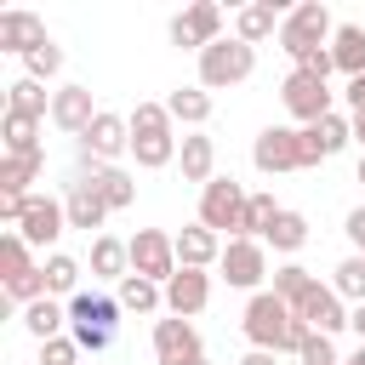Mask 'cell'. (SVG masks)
Returning a JSON list of instances; mask_svg holds the SVG:
<instances>
[{
	"instance_id": "cell-1",
	"label": "cell",
	"mask_w": 365,
	"mask_h": 365,
	"mask_svg": "<svg viewBox=\"0 0 365 365\" xmlns=\"http://www.w3.org/2000/svg\"><path fill=\"white\" fill-rule=\"evenodd\" d=\"M125 120H131V154H137L143 171H160V165H171V160L182 154L177 137H171V114H165V103H137Z\"/></svg>"
},
{
	"instance_id": "cell-2",
	"label": "cell",
	"mask_w": 365,
	"mask_h": 365,
	"mask_svg": "<svg viewBox=\"0 0 365 365\" xmlns=\"http://www.w3.org/2000/svg\"><path fill=\"white\" fill-rule=\"evenodd\" d=\"M251 68H257V46H245V40H217L200 51V86L205 91H228V86L251 80Z\"/></svg>"
},
{
	"instance_id": "cell-3",
	"label": "cell",
	"mask_w": 365,
	"mask_h": 365,
	"mask_svg": "<svg viewBox=\"0 0 365 365\" xmlns=\"http://www.w3.org/2000/svg\"><path fill=\"white\" fill-rule=\"evenodd\" d=\"M291 325H297V314H291V302H279L274 291H257V297L245 302V336H251V348L285 354V336H291Z\"/></svg>"
},
{
	"instance_id": "cell-4",
	"label": "cell",
	"mask_w": 365,
	"mask_h": 365,
	"mask_svg": "<svg viewBox=\"0 0 365 365\" xmlns=\"http://www.w3.org/2000/svg\"><path fill=\"white\" fill-rule=\"evenodd\" d=\"M331 34H336V29H331V11H325L319 0H302V6L285 11V23H279V46L291 51V63H302L308 51H319Z\"/></svg>"
},
{
	"instance_id": "cell-5",
	"label": "cell",
	"mask_w": 365,
	"mask_h": 365,
	"mask_svg": "<svg viewBox=\"0 0 365 365\" xmlns=\"http://www.w3.org/2000/svg\"><path fill=\"white\" fill-rule=\"evenodd\" d=\"M245 200H251V194H245L234 177H211V182L200 188V222H205L211 234H222V228H228V234L240 240V222H245Z\"/></svg>"
},
{
	"instance_id": "cell-6",
	"label": "cell",
	"mask_w": 365,
	"mask_h": 365,
	"mask_svg": "<svg viewBox=\"0 0 365 365\" xmlns=\"http://www.w3.org/2000/svg\"><path fill=\"white\" fill-rule=\"evenodd\" d=\"M279 97H285V114L302 120V125H319L325 114H336V108H331V86H325L319 74H308V68H291L285 86H279Z\"/></svg>"
},
{
	"instance_id": "cell-7",
	"label": "cell",
	"mask_w": 365,
	"mask_h": 365,
	"mask_svg": "<svg viewBox=\"0 0 365 365\" xmlns=\"http://www.w3.org/2000/svg\"><path fill=\"white\" fill-rule=\"evenodd\" d=\"M125 148H131V120H120V114L103 108L91 120V131L80 137V165H114Z\"/></svg>"
},
{
	"instance_id": "cell-8",
	"label": "cell",
	"mask_w": 365,
	"mask_h": 365,
	"mask_svg": "<svg viewBox=\"0 0 365 365\" xmlns=\"http://www.w3.org/2000/svg\"><path fill=\"white\" fill-rule=\"evenodd\" d=\"M131 274L165 285V279L177 274V240L160 234V228H137V240H131Z\"/></svg>"
},
{
	"instance_id": "cell-9",
	"label": "cell",
	"mask_w": 365,
	"mask_h": 365,
	"mask_svg": "<svg viewBox=\"0 0 365 365\" xmlns=\"http://www.w3.org/2000/svg\"><path fill=\"white\" fill-rule=\"evenodd\" d=\"M251 160H257V171H302V131H291V125H268V131H257V143H251Z\"/></svg>"
},
{
	"instance_id": "cell-10",
	"label": "cell",
	"mask_w": 365,
	"mask_h": 365,
	"mask_svg": "<svg viewBox=\"0 0 365 365\" xmlns=\"http://www.w3.org/2000/svg\"><path fill=\"white\" fill-rule=\"evenodd\" d=\"M217 40H222V6H217V0H194L182 17H171V46L205 51V46H217Z\"/></svg>"
},
{
	"instance_id": "cell-11",
	"label": "cell",
	"mask_w": 365,
	"mask_h": 365,
	"mask_svg": "<svg viewBox=\"0 0 365 365\" xmlns=\"http://www.w3.org/2000/svg\"><path fill=\"white\" fill-rule=\"evenodd\" d=\"M217 268H222V279H228V285L257 291V285H262V274H268V251H262V240H228Z\"/></svg>"
},
{
	"instance_id": "cell-12",
	"label": "cell",
	"mask_w": 365,
	"mask_h": 365,
	"mask_svg": "<svg viewBox=\"0 0 365 365\" xmlns=\"http://www.w3.org/2000/svg\"><path fill=\"white\" fill-rule=\"evenodd\" d=\"M154 359L160 365H194V359H205V348H200V331L188 325V319H154Z\"/></svg>"
},
{
	"instance_id": "cell-13",
	"label": "cell",
	"mask_w": 365,
	"mask_h": 365,
	"mask_svg": "<svg viewBox=\"0 0 365 365\" xmlns=\"http://www.w3.org/2000/svg\"><path fill=\"white\" fill-rule=\"evenodd\" d=\"M63 228H68V211H63V200H51V194H29V211H23L17 234H23L29 245H51Z\"/></svg>"
},
{
	"instance_id": "cell-14",
	"label": "cell",
	"mask_w": 365,
	"mask_h": 365,
	"mask_svg": "<svg viewBox=\"0 0 365 365\" xmlns=\"http://www.w3.org/2000/svg\"><path fill=\"white\" fill-rule=\"evenodd\" d=\"M205 302H211V274H205V268H177V274L165 279V308H171L177 319H194Z\"/></svg>"
},
{
	"instance_id": "cell-15",
	"label": "cell",
	"mask_w": 365,
	"mask_h": 365,
	"mask_svg": "<svg viewBox=\"0 0 365 365\" xmlns=\"http://www.w3.org/2000/svg\"><path fill=\"white\" fill-rule=\"evenodd\" d=\"M348 137H354V120H342V114H325L319 125H302V165H319V160L342 154Z\"/></svg>"
},
{
	"instance_id": "cell-16",
	"label": "cell",
	"mask_w": 365,
	"mask_h": 365,
	"mask_svg": "<svg viewBox=\"0 0 365 365\" xmlns=\"http://www.w3.org/2000/svg\"><path fill=\"white\" fill-rule=\"evenodd\" d=\"M97 114H103V108H91V91H86V86H63V91H51V125H63L68 137H86Z\"/></svg>"
},
{
	"instance_id": "cell-17",
	"label": "cell",
	"mask_w": 365,
	"mask_h": 365,
	"mask_svg": "<svg viewBox=\"0 0 365 365\" xmlns=\"http://www.w3.org/2000/svg\"><path fill=\"white\" fill-rule=\"evenodd\" d=\"M291 314H297V319H302L308 331H325V336L348 325V308H342V297H336L331 285H314V291H308V297H302V302H297Z\"/></svg>"
},
{
	"instance_id": "cell-18",
	"label": "cell",
	"mask_w": 365,
	"mask_h": 365,
	"mask_svg": "<svg viewBox=\"0 0 365 365\" xmlns=\"http://www.w3.org/2000/svg\"><path fill=\"white\" fill-rule=\"evenodd\" d=\"M171 240H177V268H211V262H222V240L205 222H188Z\"/></svg>"
},
{
	"instance_id": "cell-19",
	"label": "cell",
	"mask_w": 365,
	"mask_h": 365,
	"mask_svg": "<svg viewBox=\"0 0 365 365\" xmlns=\"http://www.w3.org/2000/svg\"><path fill=\"white\" fill-rule=\"evenodd\" d=\"M40 40H51V34H46V23H40L34 11H0V51L29 57Z\"/></svg>"
},
{
	"instance_id": "cell-20",
	"label": "cell",
	"mask_w": 365,
	"mask_h": 365,
	"mask_svg": "<svg viewBox=\"0 0 365 365\" xmlns=\"http://www.w3.org/2000/svg\"><path fill=\"white\" fill-rule=\"evenodd\" d=\"M63 211H68V228H103V217H108V205H103V194L80 177V182H68V194H63Z\"/></svg>"
},
{
	"instance_id": "cell-21",
	"label": "cell",
	"mask_w": 365,
	"mask_h": 365,
	"mask_svg": "<svg viewBox=\"0 0 365 365\" xmlns=\"http://www.w3.org/2000/svg\"><path fill=\"white\" fill-rule=\"evenodd\" d=\"M279 6L274 0H251V6H240V17H234V40H245V46H257V40H268V34H279Z\"/></svg>"
},
{
	"instance_id": "cell-22",
	"label": "cell",
	"mask_w": 365,
	"mask_h": 365,
	"mask_svg": "<svg viewBox=\"0 0 365 365\" xmlns=\"http://www.w3.org/2000/svg\"><path fill=\"white\" fill-rule=\"evenodd\" d=\"M86 182L103 194L108 211H125V205L137 200V182H131V171H120V165H86Z\"/></svg>"
},
{
	"instance_id": "cell-23",
	"label": "cell",
	"mask_w": 365,
	"mask_h": 365,
	"mask_svg": "<svg viewBox=\"0 0 365 365\" xmlns=\"http://www.w3.org/2000/svg\"><path fill=\"white\" fill-rule=\"evenodd\" d=\"M91 274H97V279H125V274H131V240L97 234V240H91Z\"/></svg>"
},
{
	"instance_id": "cell-24",
	"label": "cell",
	"mask_w": 365,
	"mask_h": 365,
	"mask_svg": "<svg viewBox=\"0 0 365 365\" xmlns=\"http://www.w3.org/2000/svg\"><path fill=\"white\" fill-rule=\"evenodd\" d=\"M114 314H120V302H114V297H97V291H74V297H68V325L114 331Z\"/></svg>"
},
{
	"instance_id": "cell-25",
	"label": "cell",
	"mask_w": 365,
	"mask_h": 365,
	"mask_svg": "<svg viewBox=\"0 0 365 365\" xmlns=\"http://www.w3.org/2000/svg\"><path fill=\"white\" fill-rule=\"evenodd\" d=\"M177 160H182V182H200L205 188L217 177V143L211 137H182V154Z\"/></svg>"
},
{
	"instance_id": "cell-26",
	"label": "cell",
	"mask_w": 365,
	"mask_h": 365,
	"mask_svg": "<svg viewBox=\"0 0 365 365\" xmlns=\"http://www.w3.org/2000/svg\"><path fill=\"white\" fill-rule=\"evenodd\" d=\"M331 57H336V68H342L348 80H359V74H365V29H359V23H342V29L331 34Z\"/></svg>"
},
{
	"instance_id": "cell-27",
	"label": "cell",
	"mask_w": 365,
	"mask_h": 365,
	"mask_svg": "<svg viewBox=\"0 0 365 365\" xmlns=\"http://www.w3.org/2000/svg\"><path fill=\"white\" fill-rule=\"evenodd\" d=\"M165 114L182 120V125H205V120H211V91H205V86H182V91L165 97Z\"/></svg>"
},
{
	"instance_id": "cell-28",
	"label": "cell",
	"mask_w": 365,
	"mask_h": 365,
	"mask_svg": "<svg viewBox=\"0 0 365 365\" xmlns=\"http://www.w3.org/2000/svg\"><path fill=\"white\" fill-rule=\"evenodd\" d=\"M46 171V154H6L0 160V194H29V182Z\"/></svg>"
},
{
	"instance_id": "cell-29",
	"label": "cell",
	"mask_w": 365,
	"mask_h": 365,
	"mask_svg": "<svg viewBox=\"0 0 365 365\" xmlns=\"http://www.w3.org/2000/svg\"><path fill=\"white\" fill-rule=\"evenodd\" d=\"M63 319H68V308H57L51 297H40V302H29V308H23V325H29V336H34V342L63 336Z\"/></svg>"
},
{
	"instance_id": "cell-30",
	"label": "cell",
	"mask_w": 365,
	"mask_h": 365,
	"mask_svg": "<svg viewBox=\"0 0 365 365\" xmlns=\"http://www.w3.org/2000/svg\"><path fill=\"white\" fill-rule=\"evenodd\" d=\"M6 108H11V114H29V120H46V114H51V103H46L40 80H29V74L6 86Z\"/></svg>"
},
{
	"instance_id": "cell-31",
	"label": "cell",
	"mask_w": 365,
	"mask_h": 365,
	"mask_svg": "<svg viewBox=\"0 0 365 365\" xmlns=\"http://www.w3.org/2000/svg\"><path fill=\"white\" fill-rule=\"evenodd\" d=\"M0 131H6V154H46V148H40V120H29V114H11V108H6Z\"/></svg>"
},
{
	"instance_id": "cell-32",
	"label": "cell",
	"mask_w": 365,
	"mask_h": 365,
	"mask_svg": "<svg viewBox=\"0 0 365 365\" xmlns=\"http://www.w3.org/2000/svg\"><path fill=\"white\" fill-rule=\"evenodd\" d=\"M160 302H165V285H154V279H143V274H125V279H120V308L154 314Z\"/></svg>"
},
{
	"instance_id": "cell-33",
	"label": "cell",
	"mask_w": 365,
	"mask_h": 365,
	"mask_svg": "<svg viewBox=\"0 0 365 365\" xmlns=\"http://www.w3.org/2000/svg\"><path fill=\"white\" fill-rule=\"evenodd\" d=\"M262 240H268L274 251H302V245H308V217H302V211H279Z\"/></svg>"
},
{
	"instance_id": "cell-34",
	"label": "cell",
	"mask_w": 365,
	"mask_h": 365,
	"mask_svg": "<svg viewBox=\"0 0 365 365\" xmlns=\"http://www.w3.org/2000/svg\"><path fill=\"white\" fill-rule=\"evenodd\" d=\"M285 205H274V194H251L245 200V222H240V240H262L268 228H274V217H279Z\"/></svg>"
},
{
	"instance_id": "cell-35",
	"label": "cell",
	"mask_w": 365,
	"mask_h": 365,
	"mask_svg": "<svg viewBox=\"0 0 365 365\" xmlns=\"http://www.w3.org/2000/svg\"><path fill=\"white\" fill-rule=\"evenodd\" d=\"M314 285H319V279H314L302 262H285V268H274V297H279V302H291V308H297V302H302Z\"/></svg>"
},
{
	"instance_id": "cell-36",
	"label": "cell",
	"mask_w": 365,
	"mask_h": 365,
	"mask_svg": "<svg viewBox=\"0 0 365 365\" xmlns=\"http://www.w3.org/2000/svg\"><path fill=\"white\" fill-rule=\"evenodd\" d=\"M331 291H336L342 302H354V308L365 302V257H359V251H354L348 262H336V274H331Z\"/></svg>"
},
{
	"instance_id": "cell-37",
	"label": "cell",
	"mask_w": 365,
	"mask_h": 365,
	"mask_svg": "<svg viewBox=\"0 0 365 365\" xmlns=\"http://www.w3.org/2000/svg\"><path fill=\"white\" fill-rule=\"evenodd\" d=\"M40 268H46V291H51V297H74V285H80V262H74V257L51 251Z\"/></svg>"
},
{
	"instance_id": "cell-38",
	"label": "cell",
	"mask_w": 365,
	"mask_h": 365,
	"mask_svg": "<svg viewBox=\"0 0 365 365\" xmlns=\"http://www.w3.org/2000/svg\"><path fill=\"white\" fill-rule=\"evenodd\" d=\"M34 262H29V240L11 228V234H0V279H17V274H29Z\"/></svg>"
},
{
	"instance_id": "cell-39",
	"label": "cell",
	"mask_w": 365,
	"mask_h": 365,
	"mask_svg": "<svg viewBox=\"0 0 365 365\" xmlns=\"http://www.w3.org/2000/svg\"><path fill=\"white\" fill-rule=\"evenodd\" d=\"M23 68H29V80H51V74L63 68V46H57V40H40V46L23 57Z\"/></svg>"
},
{
	"instance_id": "cell-40",
	"label": "cell",
	"mask_w": 365,
	"mask_h": 365,
	"mask_svg": "<svg viewBox=\"0 0 365 365\" xmlns=\"http://www.w3.org/2000/svg\"><path fill=\"white\" fill-rule=\"evenodd\" d=\"M297 359H302V365H342L325 331H308V342H302V354H297Z\"/></svg>"
},
{
	"instance_id": "cell-41",
	"label": "cell",
	"mask_w": 365,
	"mask_h": 365,
	"mask_svg": "<svg viewBox=\"0 0 365 365\" xmlns=\"http://www.w3.org/2000/svg\"><path fill=\"white\" fill-rule=\"evenodd\" d=\"M40 365H80V342H74V336H51V342H40Z\"/></svg>"
},
{
	"instance_id": "cell-42",
	"label": "cell",
	"mask_w": 365,
	"mask_h": 365,
	"mask_svg": "<svg viewBox=\"0 0 365 365\" xmlns=\"http://www.w3.org/2000/svg\"><path fill=\"white\" fill-rule=\"evenodd\" d=\"M68 336H74V342H80V354H103V348H108V336H114V331H97V325H68Z\"/></svg>"
},
{
	"instance_id": "cell-43",
	"label": "cell",
	"mask_w": 365,
	"mask_h": 365,
	"mask_svg": "<svg viewBox=\"0 0 365 365\" xmlns=\"http://www.w3.org/2000/svg\"><path fill=\"white\" fill-rule=\"evenodd\" d=\"M23 211H29V194H0V217L6 222H23Z\"/></svg>"
},
{
	"instance_id": "cell-44",
	"label": "cell",
	"mask_w": 365,
	"mask_h": 365,
	"mask_svg": "<svg viewBox=\"0 0 365 365\" xmlns=\"http://www.w3.org/2000/svg\"><path fill=\"white\" fill-rule=\"evenodd\" d=\"M348 240L359 245V257H365V205L359 211H348Z\"/></svg>"
},
{
	"instance_id": "cell-45",
	"label": "cell",
	"mask_w": 365,
	"mask_h": 365,
	"mask_svg": "<svg viewBox=\"0 0 365 365\" xmlns=\"http://www.w3.org/2000/svg\"><path fill=\"white\" fill-rule=\"evenodd\" d=\"M342 97H348V108H354V120H359V114H365V74H359V80H348V91H342Z\"/></svg>"
},
{
	"instance_id": "cell-46",
	"label": "cell",
	"mask_w": 365,
	"mask_h": 365,
	"mask_svg": "<svg viewBox=\"0 0 365 365\" xmlns=\"http://www.w3.org/2000/svg\"><path fill=\"white\" fill-rule=\"evenodd\" d=\"M240 365H279V359H274V354H268V348H251V354H245V359H240Z\"/></svg>"
},
{
	"instance_id": "cell-47",
	"label": "cell",
	"mask_w": 365,
	"mask_h": 365,
	"mask_svg": "<svg viewBox=\"0 0 365 365\" xmlns=\"http://www.w3.org/2000/svg\"><path fill=\"white\" fill-rule=\"evenodd\" d=\"M348 325H354V331H359V342H365V302H359V308L348 314Z\"/></svg>"
},
{
	"instance_id": "cell-48",
	"label": "cell",
	"mask_w": 365,
	"mask_h": 365,
	"mask_svg": "<svg viewBox=\"0 0 365 365\" xmlns=\"http://www.w3.org/2000/svg\"><path fill=\"white\" fill-rule=\"evenodd\" d=\"M342 365H365V342H359V348H354V354H348Z\"/></svg>"
},
{
	"instance_id": "cell-49",
	"label": "cell",
	"mask_w": 365,
	"mask_h": 365,
	"mask_svg": "<svg viewBox=\"0 0 365 365\" xmlns=\"http://www.w3.org/2000/svg\"><path fill=\"white\" fill-rule=\"evenodd\" d=\"M354 137H359V143H365V114H359V120H354Z\"/></svg>"
},
{
	"instance_id": "cell-50",
	"label": "cell",
	"mask_w": 365,
	"mask_h": 365,
	"mask_svg": "<svg viewBox=\"0 0 365 365\" xmlns=\"http://www.w3.org/2000/svg\"><path fill=\"white\" fill-rule=\"evenodd\" d=\"M359 182H365V160H359Z\"/></svg>"
},
{
	"instance_id": "cell-51",
	"label": "cell",
	"mask_w": 365,
	"mask_h": 365,
	"mask_svg": "<svg viewBox=\"0 0 365 365\" xmlns=\"http://www.w3.org/2000/svg\"><path fill=\"white\" fill-rule=\"evenodd\" d=\"M194 365H211V359H194Z\"/></svg>"
}]
</instances>
